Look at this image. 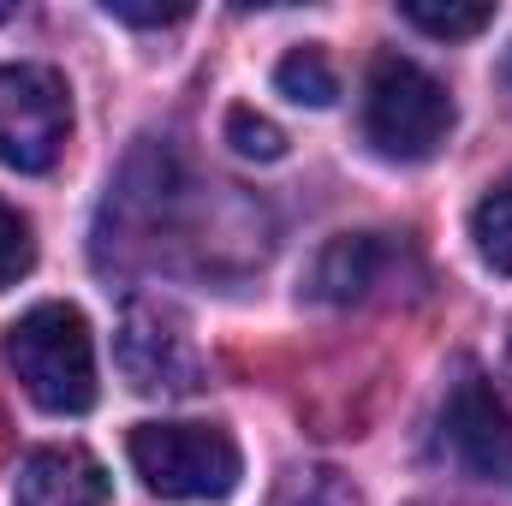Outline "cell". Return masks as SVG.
Returning <instances> with one entry per match:
<instances>
[{"label": "cell", "instance_id": "6da1fadb", "mask_svg": "<svg viewBox=\"0 0 512 506\" xmlns=\"http://www.w3.org/2000/svg\"><path fill=\"white\" fill-rule=\"evenodd\" d=\"M6 364L18 387L54 411V417H78L96 405V340L84 310L72 304H36L6 328Z\"/></svg>", "mask_w": 512, "mask_h": 506}, {"label": "cell", "instance_id": "7a4b0ae2", "mask_svg": "<svg viewBox=\"0 0 512 506\" xmlns=\"http://www.w3.org/2000/svg\"><path fill=\"white\" fill-rule=\"evenodd\" d=\"M453 131V96L405 54H376L364 78V137L387 161H429Z\"/></svg>", "mask_w": 512, "mask_h": 506}, {"label": "cell", "instance_id": "3957f363", "mask_svg": "<svg viewBox=\"0 0 512 506\" xmlns=\"http://www.w3.org/2000/svg\"><path fill=\"white\" fill-rule=\"evenodd\" d=\"M131 465L161 501H227L239 489V441L215 423H137Z\"/></svg>", "mask_w": 512, "mask_h": 506}, {"label": "cell", "instance_id": "277c9868", "mask_svg": "<svg viewBox=\"0 0 512 506\" xmlns=\"http://www.w3.org/2000/svg\"><path fill=\"white\" fill-rule=\"evenodd\" d=\"M72 102L48 66H0V161L18 173H48L66 149Z\"/></svg>", "mask_w": 512, "mask_h": 506}, {"label": "cell", "instance_id": "5b68a950", "mask_svg": "<svg viewBox=\"0 0 512 506\" xmlns=\"http://www.w3.org/2000/svg\"><path fill=\"white\" fill-rule=\"evenodd\" d=\"M114 352H120V370H126V381L137 393H191L203 381L191 322L173 304H155V298H137L120 316Z\"/></svg>", "mask_w": 512, "mask_h": 506}, {"label": "cell", "instance_id": "8992f818", "mask_svg": "<svg viewBox=\"0 0 512 506\" xmlns=\"http://www.w3.org/2000/svg\"><path fill=\"white\" fill-rule=\"evenodd\" d=\"M441 441H447V453H453L471 477L512 489V411L501 405V393L483 376H465L447 393Z\"/></svg>", "mask_w": 512, "mask_h": 506}, {"label": "cell", "instance_id": "52a82bcc", "mask_svg": "<svg viewBox=\"0 0 512 506\" xmlns=\"http://www.w3.org/2000/svg\"><path fill=\"white\" fill-rule=\"evenodd\" d=\"M108 471L84 447H36L12 471V506H108Z\"/></svg>", "mask_w": 512, "mask_h": 506}, {"label": "cell", "instance_id": "ba28073f", "mask_svg": "<svg viewBox=\"0 0 512 506\" xmlns=\"http://www.w3.org/2000/svg\"><path fill=\"white\" fill-rule=\"evenodd\" d=\"M387 245L370 233H340L328 251L316 256V274H310V292L328 298V304H358L370 298V286L382 280Z\"/></svg>", "mask_w": 512, "mask_h": 506}, {"label": "cell", "instance_id": "9c48e42d", "mask_svg": "<svg viewBox=\"0 0 512 506\" xmlns=\"http://www.w3.org/2000/svg\"><path fill=\"white\" fill-rule=\"evenodd\" d=\"M274 90H280L286 102H298V108H328V102L340 96V78H334L328 54L304 42V48H292V54L274 66Z\"/></svg>", "mask_w": 512, "mask_h": 506}, {"label": "cell", "instance_id": "30bf717a", "mask_svg": "<svg viewBox=\"0 0 512 506\" xmlns=\"http://www.w3.org/2000/svg\"><path fill=\"white\" fill-rule=\"evenodd\" d=\"M471 239H477V256H483L495 274H512V179L495 185V191L471 209Z\"/></svg>", "mask_w": 512, "mask_h": 506}, {"label": "cell", "instance_id": "8fae6325", "mask_svg": "<svg viewBox=\"0 0 512 506\" xmlns=\"http://www.w3.org/2000/svg\"><path fill=\"white\" fill-rule=\"evenodd\" d=\"M399 18H405L411 30L435 36V42H465V36H477V30H489V24H495V12H489V6H423V0H405V6H399Z\"/></svg>", "mask_w": 512, "mask_h": 506}, {"label": "cell", "instance_id": "7c38bea8", "mask_svg": "<svg viewBox=\"0 0 512 506\" xmlns=\"http://www.w3.org/2000/svg\"><path fill=\"white\" fill-rule=\"evenodd\" d=\"M274 506H358V489L340 477V471H292L286 483H280V495Z\"/></svg>", "mask_w": 512, "mask_h": 506}, {"label": "cell", "instance_id": "4fadbf2b", "mask_svg": "<svg viewBox=\"0 0 512 506\" xmlns=\"http://www.w3.org/2000/svg\"><path fill=\"white\" fill-rule=\"evenodd\" d=\"M227 143H233L245 161H280V155H286V131L274 126L268 114H256V108H233V114H227Z\"/></svg>", "mask_w": 512, "mask_h": 506}, {"label": "cell", "instance_id": "5bb4252c", "mask_svg": "<svg viewBox=\"0 0 512 506\" xmlns=\"http://www.w3.org/2000/svg\"><path fill=\"white\" fill-rule=\"evenodd\" d=\"M30 262H36V239H30V221L0 197V292L6 286H18L24 274H30Z\"/></svg>", "mask_w": 512, "mask_h": 506}, {"label": "cell", "instance_id": "9a60e30c", "mask_svg": "<svg viewBox=\"0 0 512 506\" xmlns=\"http://www.w3.org/2000/svg\"><path fill=\"white\" fill-rule=\"evenodd\" d=\"M102 12H108L114 24H137V30H161V24L191 18V6H126V0H108Z\"/></svg>", "mask_w": 512, "mask_h": 506}, {"label": "cell", "instance_id": "2e32d148", "mask_svg": "<svg viewBox=\"0 0 512 506\" xmlns=\"http://www.w3.org/2000/svg\"><path fill=\"white\" fill-rule=\"evenodd\" d=\"M501 78H507V84H512V54H507V66H501Z\"/></svg>", "mask_w": 512, "mask_h": 506}, {"label": "cell", "instance_id": "e0dca14e", "mask_svg": "<svg viewBox=\"0 0 512 506\" xmlns=\"http://www.w3.org/2000/svg\"><path fill=\"white\" fill-rule=\"evenodd\" d=\"M6 18H12V6H0V24H6Z\"/></svg>", "mask_w": 512, "mask_h": 506}]
</instances>
